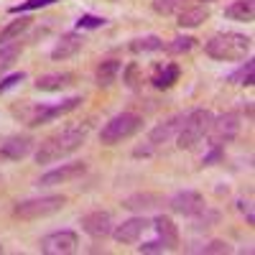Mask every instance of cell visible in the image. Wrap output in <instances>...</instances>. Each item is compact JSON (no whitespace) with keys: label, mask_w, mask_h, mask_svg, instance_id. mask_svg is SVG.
Wrapping results in <instances>:
<instances>
[{"label":"cell","mask_w":255,"mask_h":255,"mask_svg":"<svg viewBox=\"0 0 255 255\" xmlns=\"http://www.w3.org/2000/svg\"><path fill=\"white\" fill-rule=\"evenodd\" d=\"M90 135V123H74V125H64L61 130L46 135L44 140L38 143L36 148V163L44 166V163H56L61 158L72 156L74 151L84 145Z\"/></svg>","instance_id":"6da1fadb"},{"label":"cell","mask_w":255,"mask_h":255,"mask_svg":"<svg viewBox=\"0 0 255 255\" xmlns=\"http://www.w3.org/2000/svg\"><path fill=\"white\" fill-rule=\"evenodd\" d=\"M240 204V212H245V215H248V225H253V209H250V202H238Z\"/></svg>","instance_id":"e575fe53"},{"label":"cell","mask_w":255,"mask_h":255,"mask_svg":"<svg viewBox=\"0 0 255 255\" xmlns=\"http://www.w3.org/2000/svg\"><path fill=\"white\" fill-rule=\"evenodd\" d=\"M64 207H67V197H61V194L36 197V199L18 202L13 207V217L15 220H23V222H36V220H44V217L56 215V212H61Z\"/></svg>","instance_id":"5b68a950"},{"label":"cell","mask_w":255,"mask_h":255,"mask_svg":"<svg viewBox=\"0 0 255 255\" xmlns=\"http://www.w3.org/2000/svg\"><path fill=\"white\" fill-rule=\"evenodd\" d=\"M186 3H189V0H153L151 8H153V13H158V15H174V13L184 10Z\"/></svg>","instance_id":"4316f807"},{"label":"cell","mask_w":255,"mask_h":255,"mask_svg":"<svg viewBox=\"0 0 255 255\" xmlns=\"http://www.w3.org/2000/svg\"><path fill=\"white\" fill-rule=\"evenodd\" d=\"M194 46H197V38H194V36H176L174 41H168V44H163V49H166L168 54H171V56L189 54Z\"/></svg>","instance_id":"484cf974"},{"label":"cell","mask_w":255,"mask_h":255,"mask_svg":"<svg viewBox=\"0 0 255 255\" xmlns=\"http://www.w3.org/2000/svg\"><path fill=\"white\" fill-rule=\"evenodd\" d=\"M212 118L215 115H212L209 110H204V108H197V110H191V113L184 115L181 128L176 133V145L181 148V151H191V148H197L207 138Z\"/></svg>","instance_id":"277c9868"},{"label":"cell","mask_w":255,"mask_h":255,"mask_svg":"<svg viewBox=\"0 0 255 255\" xmlns=\"http://www.w3.org/2000/svg\"><path fill=\"white\" fill-rule=\"evenodd\" d=\"M227 79H230L232 84H245V87H250V84H253V61L248 59L245 67H240L235 74H230Z\"/></svg>","instance_id":"f1b7e54d"},{"label":"cell","mask_w":255,"mask_h":255,"mask_svg":"<svg viewBox=\"0 0 255 255\" xmlns=\"http://www.w3.org/2000/svg\"><path fill=\"white\" fill-rule=\"evenodd\" d=\"M82 46H84V36L77 33V31H69L56 41V46L51 49V59L54 61H67V59L77 56L82 51Z\"/></svg>","instance_id":"2e32d148"},{"label":"cell","mask_w":255,"mask_h":255,"mask_svg":"<svg viewBox=\"0 0 255 255\" xmlns=\"http://www.w3.org/2000/svg\"><path fill=\"white\" fill-rule=\"evenodd\" d=\"M113 217H110V212H102V209H95L90 212V215H84L82 217V230L87 232V235L92 240H105L113 232Z\"/></svg>","instance_id":"4fadbf2b"},{"label":"cell","mask_w":255,"mask_h":255,"mask_svg":"<svg viewBox=\"0 0 255 255\" xmlns=\"http://www.w3.org/2000/svg\"><path fill=\"white\" fill-rule=\"evenodd\" d=\"M23 79H26V74H23V72H13V74H8L3 82H0V95H3V92H8V90H13L15 84H20Z\"/></svg>","instance_id":"1f68e13d"},{"label":"cell","mask_w":255,"mask_h":255,"mask_svg":"<svg viewBox=\"0 0 255 255\" xmlns=\"http://www.w3.org/2000/svg\"><path fill=\"white\" fill-rule=\"evenodd\" d=\"M77 84V74L74 72H51V74H41L33 87L38 92H61V90H69Z\"/></svg>","instance_id":"9a60e30c"},{"label":"cell","mask_w":255,"mask_h":255,"mask_svg":"<svg viewBox=\"0 0 255 255\" xmlns=\"http://www.w3.org/2000/svg\"><path fill=\"white\" fill-rule=\"evenodd\" d=\"M82 105V97H67V100H61L56 105H44V102H20L13 108V115L20 120V123H26L28 128H36V125H44V123H51L61 115H67L72 110H77Z\"/></svg>","instance_id":"7a4b0ae2"},{"label":"cell","mask_w":255,"mask_h":255,"mask_svg":"<svg viewBox=\"0 0 255 255\" xmlns=\"http://www.w3.org/2000/svg\"><path fill=\"white\" fill-rule=\"evenodd\" d=\"M181 77V67L174 61H166V64H156L153 67V74H151V84L156 90H171L174 84L179 82Z\"/></svg>","instance_id":"e0dca14e"},{"label":"cell","mask_w":255,"mask_h":255,"mask_svg":"<svg viewBox=\"0 0 255 255\" xmlns=\"http://www.w3.org/2000/svg\"><path fill=\"white\" fill-rule=\"evenodd\" d=\"M168 207H171V212H176V215L191 220V217L199 215V212L207 207V202H204V197L199 194V191L184 189V191H176V194L168 199Z\"/></svg>","instance_id":"8fae6325"},{"label":"cell","mask_w":255,"mask_h":255,"mask_svg":"<svg viewBox=\"0 0 255 255\" xmlns=\"http://www.w3.org/2000/svg\"><path fill=\"white\" fill-rule=\"evenodd\" d=\"M166 248H163V243L156 238V240H151V243H143V245H138V253H163Z\"/></svg>","instance_id":"d6a6232c"},{"label":"cell","mask_w":255,"mask_h":255,"mask_svg":"<svg viewBox=\"0 0 255 255\" xmlns=\"http://www.w3.org/2000/svg\"><path fill=\"white\" fill-rule=\"evenodd\" d=\"M56 0H23L18 5H10V13L18 15V13H31V10H38V8H46V5H54Z\"/></svg>","instance_id":"83f0119b"},{"label":"cell","mask_w":255,"mask_h":255,"mask_svg":"<svg viewBox=\"0 0 255 255\" xmlns=\"http://www.w3.org/2000/svg\"><path fill=\"white\" fill-rule=\"evenodd\" d=\"M163 204V197L161 194H153V191H138V194L123 199V207L130 209V212H143V209H153Z\"/></svg>","instance_id":"ffe728a7"},{"label":"cell","mask_w":255,"mask_h":255,"mask_svg":"<svg viewBox=\"0 0 255 255\" xmlns=\"http://www.w3.org/2000/svg\"><path fill=\"white\" fill-rule=\"evenodd\" d=\"M176 15H179V20H176V26H179V28H197V26H202L204 20L209 18V8H204V5H194V8H184V10H179Z\"/></svg>","instance_id":"44dd1931"},{"label":"cell","mask_w":255,"mask_h":255,"mask_svg":"<svg viewBox=\"0 0 255 255\" xmlns=\"http://www.w3.org/2000/svg\"><path fill=\"white\" fill-rule=\"evenodd\" d=\"M31 23H33V18H28V15H20V18H15V20H10V23L0 31V44H8V41H18L20 36H23L28 28H31Z\"/></svg>","instance_id":"603a6c76"},{"label":"cell","mask_w":255,"mask_h":255,"mask_svg":"<svg viewBox=\"0 0 255 255\" xmlns=\"http://www.w3.org/2000/svg\"><path fill=\"white\" fill-rule=\"evenodd\" d=\"M240 115L238 113H222L220 118H212V125H209V145H217V148H225L227 143H232L238 135H240Z\"/></svg>","instance_id":"52a82bcc"},{"label":"cell","mask_w":255,"mask_h":255,"mask_svg":"<svg viewBox=\"0 0 255 255\" xmlns=\"http://www.w3.org/2000/svg\"><path fill=\"white\" fill-rule=\"evenodd\" d=\"M33 138L31 135H8L3 143H0V158L3 161H20L31 153L33 148Z\"/></svg>","instance_id":"5bb4252c"},{"label":"cell","mask_w":255,"mask_h":255,"mask_svg":"<svg viewBox=\"0 0 255 255\" xmlns=\"http://www.w3.org/2000/svg\"><path fill=\"white\" fill-rule=\"evenodd\" d=\"M225 15L230 20H240V23H250L255 15V3L253 0H232V3L225 8Z\"/></svg>","instance_id":"7402d4cb"},{"label":"cell","mask_w":255,"mask_h":255,"mask_svg":"<svg viewBox=\"0 0 255 255\" xmlns=\"http://www.w3.org/2000/svg\"><path fill=\"white\" fill-rule=\"evenodd\" d=\"M181 120H184V115L179 113V115H171V118H166L163 123H158L151 133H148V143L143 145V148H138L135 151V156H148L153 151V148H158V145H163V143H168L171 138H176V133H179V128H181Z\"/></svg>","instance_id":"ba28073f"},{"label":"cell","mask_w":255,"mask_h":255,"mask_svg":"<svg viewBox=\"0 0 255 255\" xmlns=\"http://www.w3.org/2000/svg\"><path fill=\"white\" fill-rule=\"evenodd\" d=\"M151 227L158 232V240L163 243L166 250H176V248H179V227L174 225L171 217L158 215V217L151 220Z\"/></svg>","instance_id":"ac0fdd59"},{"label":"cell","mask_w":255,"mask_h":255,"mask_svg":"<svg viewBox=\"0 0 255 255\" xmlns=\"http://www.w3.org/2000/svg\"><path fill=\"white\" fill-rule=\"evenodd\" d=\"M143 130V118L135 113H120L115 118H110L105 123V128L100 130V143L102 145H118L128 138H133Z\"/></svg>","instance_id":"8992f818"},{"label":"cell","mask_w":255,"mask_h":255,"mask_svg":"<svg viewBox=\"0 0 255 255\" xmlns=\"http://www.w3.org/2000/svg\"><path fill=\"white\" fill-rule=\"evenodd\" d=\"M133 54H153V51H161L163 49V41L158 36H140V38H133L128 44Z\"/></svg>","instance_id":"d4e9b609"},{"label":"cell","mask_w":255,"mask_h":255,"mask_svg":"<svg viewBox=\"0 0 255 255\" xmlns=\"http://www.w3.org/2000/svg\"><path fill=\"white\" fill-rule=\"evenodd\" d=\"M253 49V41L250 36L245 33H238V31H222V33H215L207 44H204V51L207 56L217 59V61H243Z\"/></svg>","instance_id":"3957f363"},{"label":"cell","mask_w":255,"mask_h":255,"mask_svg":"<svg viewBox=\"0 0 255 255\" xmlns=\"http://www.w3.org/2000/svg\"><path fill=\"white\" fill-rule=\"evenodd\" d=\"M202 253H207V255H225V253H232V245L225 243V240H212V243H207L202 248Z\"/></svg>","instance_id":"4dcf8cb0"},{"label":"cell","mask_w":255,"mask_h":255,"mask_svg":"<svg viewBox=\"0 0 255 255\" xmlns=\"http://www.w3.org/2000/svg\"><path fill=\"white\" fill-rule=\"evenodd\" d=\"M38 248L46 255H69L79 248V238L72 230H59V232H51V235L41 238Z\"/></svg>","instance_id":"30bf717a"},{"label":"cell","mask_w":255,"mask_h":255,"mask_svg":"<svg viewBox=\"0 0 255 255\" xmlns=\"http://www.w3.org/2000/svg\"><path fill=\"white\" fill-rule=\"evenodd\" d=\"M145 230H151V220H148V217H130V220L115 225L110 235H113L118 243H123V245H135V243L143 238Z\"/></svg>","instance_id":"7c38bea8"},{"label":"cell","mask_w":255,"mask_h":255,"mask_svg":"<svg viewBox=\"0 0 255 255\" xmlns=\"http://www.w3.org/2000/svg\"><path fill=\"white\" fill-rule=\"evenodd\" d=\"M220 158H222V148H217V145H209V153L202 158V163H204V166H212V163L220 161Z\"/></svg>","instance_id":"836d02e7"},{"label":"cell","mask_w":255,"mask_h":255,"mask_svg":"<svg viewBox=\"0 0 255 255\" xmlns=\"http://www.w3.org/2000/svg\"><path fill=\"white\" fill-rule=\"evenodd\" d=\"M84 174H87V163L84 161H72V163H61V166L51 168V171L41 174V179L36 184L49 189V186H59V184H69V181H74V179H79Z\"/></svg>","instance_id":"9c48e42d"},{"label":"cell","mask_w":255,"mask_h":255,"mask_svg":"<svg viewBox=\"0 0 255 255\" xmlns=\"http://www.w3.org/2000/svg\"><path fill=\"white\" fill-rule=\"evenodd\" d=\"M123 69V64L118 59H105L97 64V69H95V82H97V87H113V84L118 82V74Z\"/></svg>","instance_id":"d6986e66"},{"label":"cell","mask_w":255,"mask_h":255,"mask_svg":"<svg viewBox=\"0 0 255 255\" xmlns=\"http://www.w3.org/2000/svg\"><path fill=\"white\" fill-rule=\"evenodd\" d=\"M20 51H23L20 38H18V41H8V44H0V74L15 67V61H18Z\"/></svg>","instance_id":"cb8c5ba5"},{"label":"cell","mask_w":255,"mask_h":255,"mask_svg":"<svg viewBox=\"0 0 255 255\" xmlns=\"http://www.w3.org/2000/svg\"><path fill=\"white\" fill-rule=\"evenodd\" d=\"M108 20H105L102 15H92V13H84V15H79V20H77V28L79 31H84V28H102Z\"/></svg>","instance_id":"f546056e"}]
</instances>
